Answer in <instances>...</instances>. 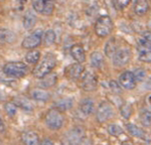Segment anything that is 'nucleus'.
Here are the masks:
<instances>
[{
	"mask_svg": "<svg viewBox=\"0 0 151 145\" xmlns=\"http://www.w3.org/2000/svg\"><path fill=\"white\" fill-rule=\"evenodd\" d=\"M57 57L52 52H47L43 55L42 59H40L38 64L35 66V69L31 72L32 76L36 79H42L53 71V69L57 67Z\"/></svg>",
	"mask_w": 151,
	"mask_h": 145,
	"instance_id": "f257e3e1",
	"label": "nucleus"
},
{
	"mask_svg": "<svg viewBox=\"0 0 151 145\" xmlns=\"http://www.w3.org/2000/svg\"><path fill=\"white\" fill-rule=\"evenodd\" d=\"M65 122V116L63 112L55 108H52L47 111L45 117H43V123L50 130L57 131L62 129Z\"/></svg>",
	"mask_w": 151,
	"mask_h": 145,
	"instance_id": "f03ea898",
	"label": "nucleus"
},
{
	"mask_svg": "<svg viewBox=\"0 0 151 145\" xmlns=\"http://www.w3.org/2000/svg\"><path fill=\"white\" fill-rule=\"evenodd\" d=\"M2 71L5 74V76L9 78L21 79L26 77L29 74L30 70L25 62H6L2 67Z\"/></svg>",
	"mask_w": 151,
	"mask_h": 145,
	"instance_id": "7ed1b4c3",
	"label": "nucleus"
},
{
	"mask_svg": "<svg viewBox=\"0 0 151 145\" xmlns=\"http://www.w3.org/2000/svg\"><path fill=\"white\" fill-rule=\"evenodd\" d=\"M95 33L99 37H107L113 32L114 23L109 15H101L95 22Z\"/></svg>",
	"mask_w": 151,
	"mask_h": 145,
	"instance_id": "20e7f679",
	"label": "nucleus"
},
{
	"mask_svg": "<svg viewBox=\"0 0 151 145\" xmlns=\"http://www.w3.org/2000/svg\"><path fill=\"white\" fill-rule=\"evenodd\" d=\"M111 59L115 67H123L130 62L132 59V52L127 47H119Z\"/></svg>",
	"mask_w": 151,
	"mask_h": 145,
	"instance_id": "39448f33",
	"label": "nucleus"
},
{
	"mask_svg": "<svg viewBox=\"0 0 151 145\" xmlns=\"http://www.w3.org/2000/svg\"><path fill=\"white\" fill-rule=\"evenodd\" d=\"M86 137V130L82 126H76L65 133L63 138V145H80L81 141Z\"/></svg>",
	"mask_w": 151,
	"mask_h": 145,
	"instance_id": "423d86ee",
	"label": "nucleus"
},
{
	"mask_svg": "<svg viewBox=\"0 0 151 145\" xmlns=\"http://www.w3.org/2000/svg\"><path fill=\"white\" fill-rule=\"evenodd\" d=\"M115 116V109L113 104L108 101H103L99 104L96 110V119L99 123H106Z\"/></svg>",
	"mask_w": 151,
	"mask_h": 145,
	"instance_id": "0eeeda50",
	"label": "nucleus"
},
{
	"mask_svg": "<svg viewBox=\"0 0 151 145\" xmlns=\"http://www.w3.org/2000/svg\"><path fill=\"white\" fill-rule=\"evenodd\" d=\"M81 88L85 92H94L98 88V78L92 70H85L81 78Z\"/></svg>",
	"mask_w": 151,
	"mask_h": 145,
	"instance_id": "6e6552de",
	"label": "nucleus"
},
{
	"mask_svg": "<svg viewBox=\"0 0 151 145\" xmlns=\"http://www.w3.org/2000/svg\"><path fill=\"white\" fill-rule=\"evenodd\" d=\"M43 31L41 28H37L35 31L28 34L27 36L23 38L22 42H21V47L25 50H36V47H38L42 43V35Z\"/></svg>",
	"mask_w": 151,
	"mask_h": 145,
	"instance_id": "1a4fd4ad",
	"label": "nucleus"
},
{
	"mask_svg": "<svg viewBox=\"0 0 151 145\" xmlns=\"http://www.w3.org/2000/svg\"><path fill=\"white\" fill-rule=\"evenodd\" d=\"M85 71V67L81 64H70V66L65 67L64 70L65 77L69 80L72 81H76V80H79L82 77L83 72Z\"/></svg>",
	"mask_w": 151,
	"mask_h": 145,
	"instance_id": "9d476101",
	"label": "nucleus"
},
{
	"mask_svg": "<svg viewBox=\"0 0 151 145\" xmlns=\"http://www.w3.org/2000/svg\"><path fill=\"white\" fill-rule=\"evenodd\" d=\"M118 83L121 88L125 89V90H134L136 88V85H137V82L134 78L133 72L131 71L123 72L119 77Z\"/></svg>",
	"mask_w": 151,
	"mask_h": 145,
	"instance_id": "9b49d317",
	"label": "nucleus"
},
{
	"mask_svg": "<svg viewBox=\"0 0 151 145\" xmlns=\"http://www.w3.org/2000/svg\"><path fill=\"white\" fill-rule=\"evenodd\" d=\"M70 54L72 55V57L76 60L77 64L83 65L87 60V55L86 50H85L84 45L81 43H75L70 48Z\"/></svg>",
	"mask_w": 151,
	"mask_h": 145,
	"instance_id": "f8f14e48",
	"label": "nucleus"
},
{
	"mask_svg": "<svg viewBox=\"0 0 151 145\" xmlns=\"http://www.w3.org/2000/svg\"><path fill=\"white\" fill-rule=\"evenodd\" d=\"M14 105L18 108L22 109L24 111H27V112H31V111L35 110V105L33 103V101L30 98H27L25 96H17L14 97V99L11 101Z\"/></svg>",
	"mask_w": 151,
	"mask_h": 145,
	"instance_id": "ddd939ff",
	"label": "nucleus"
},
{
	"mask_svg": "<svg viewBox=\"0 0 151 145\" xmlns=\"http://www.w3.org/2000/svg\"><path fill=\"white\" fill-rule=\"evenodd\" d=\"M29 97L31 100L37 101V102H47L52 99V94L50 91L42 88H35L29 92Z\"/></svg>",
	"mask_w": 151,
	"mask_h": 145,
	"instance_id": "4468645a",
	"label": "nucleus"
},
{
	"mask_svg": "<svg viewBox=\"0 0 151 145\" xmlns=\"http://www.w3.org/2000/svg\"><path fill=\"white\" fill-rule=\"evenodd\" d=\"M125 128H126V130H127V132L132 137H135V138L145 140V141L149 142V137L147 136V133L139 126L133 124V123H127V124L125 125Z\"/></svg>",
	"mask_w": 151,
	"mask_h": 145,
	"instance_id": "2eb2a0df",
	"label": "nucleus"
},
{
	"mask_svg": "<svg viewBox=\"0 0 151 145\" xmlns=\"http://www.w3.org/2000/svg\"><path fill=\"white\" fill-rule=\"evenodd\" d=\"M21 141L24 145H40V138L37 132L32 130H26L21 134Z\"/></svg>",
	"mask_w": 151,
	"mask_h": 145,
	"instance_id": "dca6fc26",
	"label": "nucleus"
},
{
	"mask_svg": "<svg viewBox=\"0 0 151 145\" xmlns=\"http://www.w3.org/2000/svg\"><path fill=\"white\" fill-rule=\"evenodd\" d=\"M79 108L80 111L85 116H90L94 114L95 109H96V104H95V101L92 98H85L80 102Z\"/></svg>",
	"mask_w": 151,
	"mask_h": 145,
	"instance_id": "f3484780",
	"label": "nucleus"
},
{
	"mask_svg": "<svg viewBox=\"0 0 151 145\" xmlns=\"http://www.w3.org/2000/svg\"><path fill=\"white\" fill-rule=\"evenodd\" d=\"M36 21H37V16L35 12L32 9H29L24 13L22 18V24L25 30H31L35 26Z\"/></svg>",
	"mask_w": 151,
	"mask_h": 145,
	"instance_id": "a211bd4d",
	"label": "nucleus"
},
{
	"mask_svg": "<svg viewBox=\"0 0 151 145\" xmlns=\"http://www.w3.org/2000/svg\"><path fill=\"white\" fill-rule=\"evenodd\" d=\"M75 101L73 98H70V97H65V98H62L60 100H58L57 102L55 103V109L60 110V112H65V111L70 110L73 107H74Z\"/></svg>",
	"mask_w": 151,
	"mask_h": 145,
	"instance_id": "6ab92c4d",
	"label": "nucleus"
},
{
	"mask_svg": "<svg viewBox=\"0 0 151 145\" xmlns=\"http://www.w3.org/2000/svg\"><path fill=\"white\" fill-rule=\"evenodd\" d=\"M16 39V36L13 31L7 28H0V47L5 45L7 43H12Z\"/></svg>",
	"mask_w": 151,
	"mask_h": 145,
	"instance_id": "aec40b11",
	"label": "nucleus"
},
{
	"mask_svg": "<svg viewBox=\"0 0 151 145\" xmlns=\"http://www.w3.org/2000/svg\"><path fill=\"white\" fill-rule=\"evenodd\" d=\"M41 59V54L38 50H28L24 55V60H25L26 65H30V66H36L38 62Z\"/></svg>",
	"mask_w": 151,
	"mask_h": 145,
	"instance_id": "412c9836",
	"label": "nucleus"
},
{
	"mask_svg": "<svg viewBox=\"0 0 151 145\" xmlns=\"http://www.w3.org/2000/svg\"><path fill=\"white\" fill-rule=\"evenodd\" d=\"M40 87L42 89H47L52 88V87L55 86V84L58 83V76L55 72H50V74L47 75L45 77H43L42 79H40Z\"/></svg>",
	"mask_w": 151,
	"mask_h": 145,
	"instance_id": "4be33fe9",
	"label": "nucleus"
},
{
	"mask_svg": "<svg viewBox=\"0 0 151 145\" xmlns=\"http://www.w3.org/2000/svg\"><path fill=\"white\" fill-rule=\"evenodd\" d=\"M90 62H91V67L94 69H102L104 66V55L102 52H93L90 57Z\"/></svg>",
	"mask_w": 151,
	"mask_h": 145,
	"instance_id": "5701e85b",
	"label": "nucleus"
},
{
	"mask_svg": "<svg viewBox=\"0 0 151 145\" xmlns=\"http://www.w3.org/2000/svg\"><path fill=\"white\" fill-rule=\"evenodd\" d=\"M149 10V3L145 0H141V1H136L134 3V12L136 15L142 16L146 14Z\"/></svg>",
	"mask_w": 151,
	"mask_h": 145,
	"instance_id": "b1692460",
	"label": "nucleus"
},
{
	"mask_svg": "<svg viewBox=\"0 0 151 145\" xmlns=\"http://www.w3.org/2000/svg\"><path fill=\"white\" fill-rule=\"evenodd\" d=\"M55 39H57V34L53 29H47L43 32L42 42L45 47H52V45H55Z\"/></svg>",
	"mask_w": 151,
	"mask_h": 145,
	"instance_id": "393cba45",
	"label": "nucleus"
},
{
	"mask_svg": "<svg viewBox=\"0 0 151 145\" xmlns=\"http://www.w3.org/2000/svg\"><path fill=\"white\" fill-rule=\"evenodd\" d=\"M119 47V45H117L116 42V38H111L109 39L108 42L105 43V47H104V50H105V54L108 57H112L114 55V52H116V50Z\"/></svg>",
	"mask_w": 151,
	"mask_h": 145,
	"instance_id": "a878e982",
	"label": "nucleus"
},
{
	"mask_svg": "<svg viewBox=\"0 0 151 145\" xmlns=\"http://www.w3.org/2000/svg\"><path fill=\"white\" fill-rule=\"evenodd\" d=\"M120 113L121 116L124 118V119L128 120L131 118V116L133 115V106L131 103L129 102H125L122 106L120 107Z\"/></svg>",
	"mask_w": 151,
	"mask_h": 145,
	"instance_id": "bb28decb",
	"label": "nucleus"
},
{
	"mask_svg": "<svg viewBox=\"0 0 151 145\" xmlns=\"http://www.w3.org/2000/svg\"><path fill=\"white\" fill-rule=\"evenodd\" d=\"M107 132L113 137H119L120 135H122L124 133V130L120 125L115 124V123H111V124H109L108 127H107Z\"/></svg>",
	"mask_w": 151,
	"mask_h": 145,
	"instance_id": "cd10ccee",
	"label": "nucleus"
},
{
	"mask_svg": "<svg viewBox=\"0 0 151 145\" xmlns=\"http://www.w3.org/2000/svg\"><path fill=\"white\" fill-rule=\"evenodd\" d=\"M139 119H140V122L143 126L145 127H150V124H151V114H150V111L148 109H144L140 112L139 114Z\"/></svg>",
	"mask_w": 151,
	"mask_h": 145,
	"instance_id": "c85d7f7f",
	"label": "nucleus"
},
{
	"mask_svg": "<svg viewBox=\"0 0 151 145\" xmlns=\"http://www.w3.org/2000/svg\"><path fill=\"white\" fill-rule=\"evenodd\" d=\"M17 110H18L17 107H16V106L14 105V104L12 103L11 101L4 103V111H5V113L10 118H14V117H15L16 114H17Z\"/></svg>",
	"mask_w": 151,
	"mask_h": 145,
	"instance_id": "c756f323",
	"label": "nucleus"
},
{
	"mask_svg": "<svg viewBox=\"0 0 151 145\" xmlns=\"http://www.w3.org/2000/svg\"><path fill=\"white\" fill-rule=\"evenodd\" d=\"M134 78H135L136 82H143L145 80V78L147 77V72L145 71L143 67H138L135 71L133 72Z\"/></svg>",
	"mask_w": 151,
	"mask_h": 145,
	"instance_id": "7c9ffc66",
	"label": "nucleus"
},
{
	"mask_svg": "<svg viewBox=\"0 0 151 145\" xmlns=\"http://www.w3.org/2000/svg\"><path fill=\"white\" fill-rule=\"evenodd\" d=\"M55 11V4L52 1H45V5H43V9L41 14L45 16H50L52 15Z\"/></svg>",
	"mask_w": 151,
	"mask_h": 145,
	"instance_id": "2f4dec72",
	"label": "nucleus"
},
{
	"mask_svg": "<svg viewBox=\"0 0 151 145\" xmlns=\"http://www.w3.org/2000/svg\"><path fill=\"white\" fill-rule=\"evenodd\" d=\"M138 60L146 64L151 62V50H139L138 52Z\"/></svg>",
	"mask_w": 151,
	"mask_h": 145,
	"instance_id": "473e14b6",
	"label": "nucleus"
},
{
	"mask_svg": "<svg viewBox=\"0 0 151 145\" xmlns=\"http://www.w3.org/2000/svg\"><path fill=\"white\" fill-rule=\"evenodd\" d=\"M43 5H45V1L43 0H36V1H32V3H31L32 10L40 14H41V12H42Z\"/></svg>",
	"mask_w": 151,
	"mask_h": 145,
	"instance_id": "72a5a7b5",
	"label": "nucleus"
},
{
	"mask_svg": "<svg viewBox=\"0 0 151 145\" xmlns=\"http://www.w3.org/2000/svg\"><path fill=\"white\" fill-rule=\"evenodd\" d=\"M109 87H110V90L113 92L114 94H121L122 93V88L120 87V85L117 81H114V80H111L109 82Z\"/></svg>",
	"mask_w": 151,
	"mask_h": 145,
	"instance_id": "f704fd0d",
	"label": "nucleus"
},
{
	"mask_svg": "<svg viewBox=\"0 0 151 145\" xmlns=\"http://www.w3.org/2000/svg\"><path fill=\"white\" fill-rule=\"evenodd\" d=\"M113 4L115 8H117L118 10H122L130 4V1H114Z\"/></svg>",
	"mask_w": 151,
	"mask_h": 145,
	"instance_id": "c9c22d12",
	"label": "nucleus"
},
{
	"mask_svg": "<svg viewBox=\"0 0 151 145\" xmlns=\"http://www.w3.org/2000/svg\"><path fill=\"white\" fill-rule=\"evenodd\" d=\"M6 132V124L5 121H4L3 118L0 116V134H3V133Z\"/></svg>",
	"mask_w": 151,
	"mask_h": 145,
	"instance_id": "e433bc0d",
	"label": "nucleus"
},
{
	"mask_svg": "<svg viewBox=\"0 0 151 145\" xmlns=\"http://www.w3.org/2000/svg\"><path fill=\"white\" fill-rule=\"evenodd\" d=\"M40 145H55V143H53L52 140H50L48 138H45V139H43L42 141H40Z\"/></svg>",
	"mask_w": 151,
	"mask_h": 145,
	"instance_id": "4c0bfd02",
	"label": "nucleus"
},
{
	"mask_svg": "<svg viewBox=\"0 0 151 145\" xmlns=\"http://www.w3.org/2000/svg\"><path fill=\"white\" fill-rule=\"evenodd\" d=\"M6 99H7L6 94L0 89V102H6Z\"/></svg>",
	"mask_w": 151,
	"mask_h": 145,
	"instance_id": "58836bf2",
	"label": "nucleus"
},
{
	"mask_svg": "<svg viewBox=\"0 0 151 145\" xmlns=\"http://www.w3.org/2000/svg\"><path fill=\"white\" fill-rule=\"evenodd\" d=\"M121 145H134V143L131 140H125V141H123Z\"/></svg>",
	"mask_w": 151,
	"mask_h": 145,
	"instance_id": "ea45409f",
	"label": "nucleus"
},
{
	"mask_svg": "<svg viewBox=\"0 0 151 145\" xmlns=\"http://www.w3.org/2000/svg\"><path fill=\"white\" fill-rule=\"evenodd\" d=\"M0 145H4L3 143H2V142H1V140H0Z\"/></svg>",
	"mask_w": 151,
	"mask_h": 145,
	"instance_id": "a19ab883",
	"label": "nucleus"
}]
</instances>
